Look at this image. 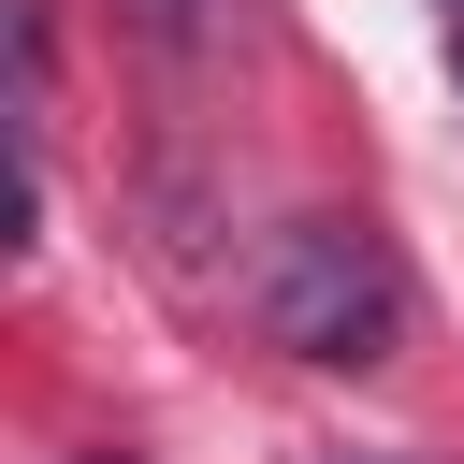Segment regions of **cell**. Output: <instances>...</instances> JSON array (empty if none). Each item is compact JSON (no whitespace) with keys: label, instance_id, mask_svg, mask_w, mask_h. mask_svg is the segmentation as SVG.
<instances>
[{"label":"cell","instance_id":"1","mask_svg":"<svg viewBox=\"0 0 464 464\" xmlns=\"http://www.w3.org/2000/svg\"><path fill=\"white\" fill-rule=\"evenodd\" d=\"M246 319H261V348L362 377V362L406 348V261H392L377 218H276L261 261H246Z\"/></svg>","mask_w":464,"mask_h":464},{"label":"cell","instance_id":"2","mask_svg":"<svg viewBox=\"0 0 464 464\" xmlns=\"http://www.w3.org/2000/svg\"><path fill=\"white\" fill-rule=\"evenodd\" d=\"M116 14H130L160 58H203V44H218V0H116Z\"/></svg>","mask_w":464,"mask_h":464},{"label":"cell","instance_id":"3","mask_svg":"<svg viewBox=\"0 0 464 464\" xmlns=\"http://www.w3.org/2000/svg\"><path fill=\"white\" fill-rule=\"evenodd\" d=\"M319 464H392V450H319Z\"/></svg>","mask_w":464,"mask_h":464},{"label":"cell","instance_id":"4","mask_svg":"<svg viewBox=\"0 0 464 464\" xmlns=\"http://www.w3.org/2000/svg\"><path fill=\"white\" fill-rule=\"evenodd\" d=\"M450 87H464V29H450Z\"/></svg>","mask_w":464,"mask_h":464},{"label":"cell","instance_id":"5","mask_svg":"<svg viewBox=\"0 0 464 464\" xmlns=\"http://www.w3.org/2000/svg\"><path fill=\"white\" fill-rule=\"evenodd\" d=\"M87 464H130V450H87Z\"/></svg>","mask_w":464,"mask_h":464},{"label":"cell","instance_id":"6","mask_svg":"<svg viewBox=\"0 0 464 464\" xmlns=\"http://www.w3.org/2000/svg\"><path fill=\"white\" fill-rule=\"evenodd\" d=\"M450 29H464V0H450Z\"/></svg>","mask_w":464,"mask_h":464}]
</instances>
